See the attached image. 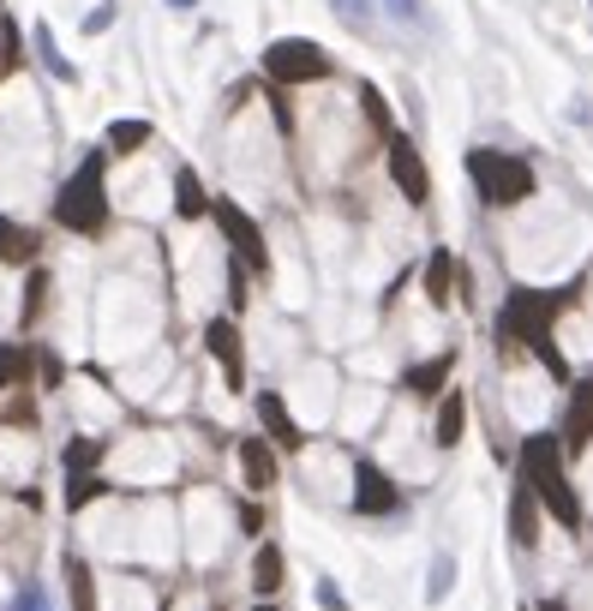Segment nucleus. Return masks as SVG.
Masks as SVG:
<instances>
[{
    "label": "nucleus",
    "mask_w": 593,
    "mask_h": 611,
    "mask_svg": "<svg viewBox=\"0 0 593 611\" xmlns=\"http://www.w3.org/2000/svg\"><path fill=\"white\" fill-rule=\"evenodd\" d=\"M282 581H288V552L276 540H264L258 552H252V593H258V600H276Z\"/></svg>",
    "instance_id": "nucleus-15"
},
{
    "label": "nucleus",
    "mask_w": 593,
    "mask_h": 611,
    "mask_svg": "<svg viewBox=\"0 0 593 611\" xmlns=\"http://www.w3.org/2000/svg\"><path fill=\"white\" fill-rule=\"evenodd\" d=\"M103 456H108V443H103V438H72L60 462H67V474H91V468L103 462Z\"/></svg>",
    "instance_id": "nucleus-25"
},
{
    "label": "nucleus",
    "mask_w": 593,
    "mask_h": 611,
    "mask_svg": "<svg viewBox=\"0 0 593 611\" xmlns=\"http://www.w3.org/2000/svg\"><path fill=\"white\" fill-rule=\"evenodd\" d=\"M420 288H426V300H432V312H444V306L456 300V252L432 246V258H426V270H420Z\"/></svg>",
    "instance_id": "nucleus-14"
},
{
    "label": "nucleus",
    "mask_w": 593,
    "mask_h": 611,
    "mask_svg": "<svg viewBox=\"0 0 593 611\" xmlns=\"http://www.w3.org/2000/svg\"><path fill=\"white\" fill-rule=\"evenodd\" d=\"M12 611H48V593L43 588H24L19 600H12Z\"/></svg>",
    "instance_id": "nucleus-34"
},
{
    "label": "nucleus",
    "mask_w": 593,
    "mask_h": 611,
    "mask_svg": "<svg viewBox=\"0 0 593 611\" xmlns=\"http://www.w3.org/2000/svg\"><path fill=\"white\" fill-rule=\"evenodd\" d=\"M48 288H55V283H48V270H43V264H31V283H24V330L36 324V312H43V295H48Z\"/></svg>",
    "instance_id": "nucleus-27"
},
{
    "label": "nucleus",
    "mask_w": 593,
    "mask_h": 611,
    "mask_svg": "<svg viewBox=\"0 0 593 611\" xmlns=\"http://www.w3.org/2000/svg\"><path fill=\"white\" fill-rule=\"evenodd\" d=\"M252 414H258L270 450H300V443H306V426H300L294 407L282 402V390H258V396H252Z\"/></svg>",
    "instance_id": "nucleus-9"
},
{
    "label": "nucleus",
    "mask_w": 593,
    "mask_h": 611,
    "mask_svg": "<svg viewBox=\"0 0 593 611\" xmlns=\"http://www.w3.org/2000/svg\"><path fill=\"white\" fill-rule=\"evenodd\" d=\"M67 581H72V611H96V576L84 557H67Z\"/></svg>",
    "instance_id": "nucleus-24"
},
{
    "label": "nucleus",
    "mask_w": 593,
    "mask_h": 611,
    "mask_svg": "<svg viewBox=\"0 0 593 611\" xmlns=\"http://www.w3.org/2000/svg\"><path fill=\"white\" fill-rule=\"evenodd\" d=\"M354 516H365V521L402 516V486L377 462H354Z\"/></svg>",
    "instance_id": "nucleus-7"
},
{
    "label": "nucleus",
    "mask_w": 593,
    "mask_h": 611,
    "mask_svg": "<svg viewBox=\"0 0 593 611\" xmlns=\"http://www.w3.org/2000/svg\"><path fill=\"white\" fill-rule=\"evenodd\" d=\"M210 210H217V222H222V234H229L234 258H246L258 276H270V246H264V228L252 222L234 198H210Z\"/></svg>",
    "instance_id": "nucleus-6"
},
{
    "label": "nucleus",
    "mask_w": 593,
    "mask_h": 611,
    "mask_svg": "<svg viewBox=\"0 0 593 611\" xmlns=\"http://www.w3.org/2000/svg\"><path fill=\"white\" fill-rule=\"evenodd\" d=\"M252 611H276V606H270V600H258V606H252Z\"/></svg>",
    "instance_id": "nucleus-40"
},
{
    "label": "nucleus",
    "mask_w": 593,
    "mask_h": 611,
    "mask_svg": "<svg viewBox=\"0 0 593 611\" xmlns=\"http://www.w3.org/2000/svg\"><path fill=\"white\" fill-rule=\"evenodd\" d=\"M450 588H456V552H438L426 569V606H444Z\"/></svg>",
    "instance_id": "nucleus-23"
},
{
    "label": "nucleus",
    "mask_w": 593,
    "mask_h": 611,
    "mask_svg": "<svg viewBox=\"0 0 593 611\" xmlns=\"http://www.w3.org/2000/svg\"><path fill=\"white\" fill-rule=\"evenodd\" d=\"M510 540L522 545V552H534V545H539V498L527 486L510 492Z\"/></svg>",
    "instance_id": "nucleus-17"
},
{
    "label": "nucleus",
    "mask_w": 593,
    "mask_h": 611,
    "mask_svg": "<svg viewBox=\"0 0 593 611\" xmlns=\"http://www.w3.org/2000/svg\"><path fill=\"white\" fill-rule=\"evenodd\" d=\"M36 55L48 60V72H55L60 84H72V79H79V72H72L67 60H60V48H55V36H48V31H36Z\"/></svg>",
    "instance_id": "nucleus-29"
},
{
    "label": "nucleus",
    "mask_w": 593,
    "mask_h": 611,
    "mask_svg": "<svg viewBox=\"0 0 593 611\" xmlns=\"http://www.w3.org/2000/svg\"><path fill=\"white\" fill-rule=\"evenodd\" d=\"M522 486L551 509V521H558V528H582V498H575L570 474H563V443H558V431H534V438L522 443Z\"/></svg>",
    "instance_id": "nucleus-1"
},
{
    "label": "nucleus",
    "mask_w": 593,
    "mask_h": 611,
    "mask_svg": "<svg viewBox=\"0 0 593 611\" xmlns=\"http://www.w3.org/2000/svg\"><path fill=\"white\" fill-rule=\"evenodd\" d=\"M31 372H36V384H43V390L67 384V360H60L55 348H31Z\"/></svg>",
    "instance_id": "nucleus-26"
},
{
    "label": "nucleus",
    "mask_w": 593,
    "mask_h": 611,
    "mask_svg": "<svg viewBox=\"0 0 593 611\" xmlns=\"http://www.w3.org/2000/svg\"><path fill=\"white\" fill-rule=\"evenodd\" d=\"M539 611H570V606H563V600H539Z\"/></svg>",
    "instance_id": "nucleus-38"
},
{
    "label": "nucleus",
    "mask_w": 593,
    "mask_h": 611,
    "mask_svg": "<svg viewBox=\"0 0 593 611\" xmlns=\"http://www.w3.org/2000/svg\"><path fill=\"white\" fill-rule=\"evenodd\" d=\"M0 419H7V426H36V390H19V396L0 407Z\"/></svg>",
    "instance_id": "nucleus-28"
},
{
    "label": "nucleus",
    "mask_w": 593,
    "mask_h": 611,
    "mask_svg": "<svg viewBox=\"0 0 593 611\" xmlns=\"http://www.w3.org/2000/svg\"><path fill=\"white\" fill-rule=\"evenodd\" d=\"M462 431H468V396H462V390H444V396H438V414H432V443L438 450H456Z\"/></svg>",
    "instance_id": "nucleus-16"
},
{
    "label": "nucleus",
    "mask_w": 593,
    "mask_h": 611,
    "mask_svg": "<svg viewBox=\"0 0 593 611\" xmlns=\"http://www.w3.org/2000/svg\"><path fill=\"white\" fill-rule=\"evenodd\" d=\"M103 169H108V150H91V157L72 169V181L60 186V198H55V222L67 228V234H79V240H96L108 228V181H103Z\"/></svg>",
    "instance_id": "nucleus-3"
},
{
    "label": "nucleus",
    "mask_w": 593,
    "mask_h": 611,
    "mask_svg": "<svg viewBox=\"0 0 593 611\" xmlns=\"http://www.w3.org/2000/svg\"><path fill=\"white\" fill-rule=\"evenodd\" d=\"M575 288H563V295H539V288H515L510 300H503V318H498V336L510 342H527V348L539 354V360L551 366V378H563V354L551 348V318L570 306Z\"/></svg>",
    "instance_id": "nucleus-2"
},
{
    "label": "nucleus",
    "mask_w": 593,
    "mask_h": 611,
    "mask_svg": "<svg viewBox=\"0 0 593 611\" xmlns=\"http://www.w3.org/2000/svg\"><path fill=\"white\" fill-rule=\"evenodd\" d=\"M318 606H324V611H348V593L336 588L330 576H324V581H318Z\"/></svg>",
    "instance_id": "nucleus-31"
},
{
    "label": "nucleus",
    "mask_w": 593,
    "mask_h": 611,
    "mask_svg": "<svg viewBox=\"0 0 593 611\" xmlns=\"http://www.w3.org/2000/svg\"><path fill=\"white\" fill-rule=\"evenodd\" d=\"M450 372H456V354H432V360H420V366H408V372H402V390H408V396H420V402H432V396H444L450 390Z\"/></svg>",
    "instance_id": "nucleus-13"
},
{
    "label": "nucleus",
    "mask_w": 593,
    "mask_h": 611,
    "mask_svg": "<svg viewBox=\"0 0 593 611\" xmlns=\"http://www.w3.org/2000/svg\"><path fill=\"white\" fill-rule=\"evenodd\" d=\"M240 528L258 533V528H264V509H258V504H240Z\"/></svg>",
    "instance_id": "nucleus-35"
},
{
    "label": "nucleus",
    "mask_w": 593,
    "mask_h": 611,
    "mask_svg": "<svg viewBox=\"0 0 593 611\" xmlns=\"http://www.w3.org/2000/svg\"><path fill=\"white\" fill-rule=\"evenodd\" d=\"M389 12H396V19H420V7H414V0H384Z\"/></svg>",
    "instance_id": "nucleus-37"
},
{
    "label": "nucleus",
    "mask_w": 593,
    "mask_h": 611,
    "mask_svg": "<svg viewBox=\"0 0 593 611\" xmlns=\"http://www.w3.org/2000/svg\"><path fill=\"white\" fill-rule=\"evenodd\" d=\"M12 67H19V31H12V19L0 12V79H7Z\"/></svg>",
    "instance_id": "nucleus-30"
},
{
    "label": "nucleus",
    "mask_w": 593,
    "mask_h": 611,
    "mask_svg": "<svg viewBox=\"0 0 593 611\" xmlns=\"http://www.w3.org/2000/svg\"><path fill=\"white\" fill-rule=\"evenodd\" d=\"M360 102H365V114H372V126H384V132H389V108H384V96H377L372 84H365V96H360Z\"/></svg>",
    "instance_id": "nucleus-32"
},
{
    "label": "nucleus",
    "mask_w": 593,
    "mask_h": 611,
    "mask_svg": "<svg viewBox=\"0 0 593 611\" xmlns=\"http://www.w3.org/2000/svg\"><path fill=\"white\" fill-rule=\"evenodd\" d=\"M36 246H43V240H36L31 228H19L12 216H0V264H36Z\"/></svg>",
    "instance_id": "nucleus-19"
},
{
    "label": "nucleus",
    "mask_w": 593,
    "mask_h": 611,
    "mask_svg": "<svg viewBox=\"0 0 593 611\" xmlns=\"http://www.w3.org/2000/svg\"><path fill=\"white\" fill-rule=\"evenodd\" d=\"M108 24H115V0H108V7H96V12H91V19H84V36L108 31Z\"/></svg>",
    "instance_id": "nucleus-33"
},
{
    "label": "nucleus",
    "mask_w": 593,
    "mask_h": 611,
    "mask_svg": "<svg viewBox=\"0 0 593 611\" xmlns=\"http://www.w3.org/2000/svg\"><path fill=\"white\" fill-rule=\"evenodd\" d=\"M384 162H389V181H396V193L408 198V204H426V198H432V174H426V162H420V145H414L408 132H389V150H384Z\"/></svg>",
    "instance_id": "nucleus-8"
},
{
    "label": "nucleus",
    "mask_w": 593,
    "mask_h": 611,
    "mask_svg": "<svg viewBox=\"0 0 593 611\" xmlns=\"http://www.w3.org/2000/svg\"><path fill=\"white\" fill-rule=\"evenodd\" d=\"M234 468H240V486L246 492H276V480H282V468H276V450L264 438H234Z\"/></svg>",
    "instance_id": "nucleus-10"
},
{
    "label": "nucleus",
    "mask_w": 593,
    "mask_h": 611,
    "mask_svg": "<svg viewBox=\"0 0 593 611\" xmlns=\"http://www.w3.org/2000/svg\"><path fill=\"white\" fill-rule=\"evenodd\" d=\"M264 72L276 84H318V79H330V55L318 43H306V36H276L264 48Z\"/></svg>",
    "instance_id": "nucleus-5"
},
{
    "label": "nucleus",
    "mask_w": 593,
    "mask_h": 611,
    "mask_svg": "<svg viewBox=\"0 0 593 611\" xmlns=\"http://www.w3.org/2000/svg\"><path fill=\"white\" fill-rule=\"evenodd\" d=\"M24 378H31V348L24 342H0V396L24 390Z\"/></svg>",
    "instance_id": "nucleus-22"
},
{
    "label": "nucleus",
    "mask_w": 593,
    "mask_h": 611,
    "mask_svg": "<svg viewBox=\"0 0 593 611\" xmlns=\"http://www.w3.org/2000/svg\"><path fill=\"white\" fill-rule=\"evenodd\" d=\"M144 145H150V120H108V132H103L108 157H138Z\"/></svg>",
    "instance_id": "nucleus-20"
},
{
    "label": "nucleus",
    "mask_w": 593,
    "mask_h": 611,
    "mask_svg": "<svg viewBox=\"0 0 593 611\" xmlns=\"http://www.w3.org/2000/svg\"><path fill=\"white\" fill-rule=\"evenodd\" d=\"M205 348H210V360L222 366L229 390L246 384V348H240V324H234V318H210V324H205Z\"/></svg>",
    "instance_id": "nucleus-11"
},
{
    "label": "nucleus",
    "mask_w": 593,
    "mask_h": 611,
    "mask_svg": "<svg viewBox=\"0 0 593 611\" xmlns=\"http://www.w3.org/2000/svg\"><path fill=\"white\" fill-rule=\"evenodd\" d=\"M468 174H474L479 198L498 204V210L534 198V169L522 157H510V150H468Z\"/></svg>",
    "instance_id": "nucleus-4"
},
{
    "label": "nucleus",
    "mask_w": 593,
    "mask_h": 611,
    "mask_svg": "<svg viewBox=\"0 0 593 611\" xmlns=\"http://www.w3.org/2000/svg\"><path fill=\"white\" fill-rule=\"evenodd\" d=\"M336 7H342L348 24H365V0H336Z\"/></svg>",
    "instance_id": "nucleus-36"
},
{
    "label": "nucleus",
    "mask_w": 593,
    "mask_h": 611,
    "mask_svg": "<svg viewBox=\"0 0 593 611\" xmlns=\"http://www.w3.org/2000/svg\"><path fill=\"white\" fill-rule=\"evenodd\" d=\"M210 210V193H205V181H198L193 169H181L174 174V216H181V222H198V216Z\"/></svg>",
    "instance_id": "nucleus-18"
},
{
    "label": "nucleus",
    "mask_w": 593,
    "mask_h": 611,
    "mask_svg": "<svg viewBox=\"0 0 593 611\" xmlns=\"http://www.w3.org/2000/svg\"><path fill=\"white\" fill-rule=\"evenodd\" d=\"M108 498V480L103 474H67V492H60V504L72 509V516H84L91 504Z\"/></svg>",
    "instance_id": "nucleus-21"
},
{
    "label": "nucleus",
    "mask_w": 593,
    "mask_h": 611,
    "mask_svg": "<svg viewBox=\"0 0 593 611\" xmlns=\"http://www.w3.org/2000/svg\"><path fill=\"white\" fill-rule=\"evenodd\" d=\"M0 12H7V0H0Z\"/></svg>",
    "instance_id": "nucleus-41"
},
{
    "label": "nucleus",
    "mask_w": 593,
    "mask_h": 611,
    "mask_svg": "<svg viewBox=\"0 0 593 611\" xmlns=\"http://www.w3.org/2000/svg\"><path fill=\"white\" fill-rule=\"evenodd\" d=\"M168 7H174V12H193V7H198V0H168Z\"/></svg>",
    "instance_id": "nucleus-39"
},
{
    "label": "nucleus",
    "mask_w": 593,
    "mask_h": 611,
    "mask_svg": "<svg viewBox=\"0 0 593 611\" xmlns=\"http://www.w3.org/2000/svg\"><path fill=\"white\" fill-rule=\"evenodd\" d=\"M558 443L570 456H582L588 443H593V372L575 384V396H570V414H563V431H558Z\"/></svg>",
    "instance_id": "nucleus-12"
}]
</instances>
